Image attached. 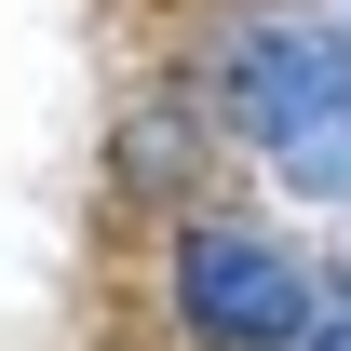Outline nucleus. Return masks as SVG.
I'll list each match as a JSON object with an SVG mask.
<instances>
[{
	"label": "nucleus",
	"mask_w": 351,
	"mask_h": 351,
	"mask_svg": "<svg viewBox=\"0 0 351 351\" xmlns=\"http://www.w3.org/2000/svg\"><path fill=\"white\" fill-rule=\"evenodd\" d=\"M217 108L298 203H351V14L270 0L217 41Z\"/></svg>",
	"instance_id": "f257e3e1"
},
{
	"label": "nucleus",
	"mask_w": 351,
	"mask_h": 351,
	"mask_svg": "<svg viewBox=\"0 0 351 351\" xmlns=\"http://www.w3.org/2000/svg\"><path fill=\"white\" fill-rule=\"evenodd\" d=\"M162 298H176V338L189 351H298L311 311H324V284H311V257L284 243V230L189 217L176 257H162Z\"/></svg>",
	"instance_id": "f03ea898"
},
{
	"label": "nucleus",
	"mask_w": 351,
	"mask_h": 351,
	"mask_svg": "<svg viewBox=\"0 0 351 351\" xmlns=\"http://www.w3.org/2000/svg\"><path fill=\"white\" fill-rule=\"evenodd\" d=\"M298 351H351V284H338L324 311H311V338H298Z\"/></svg>",
	"instance_id": "7ed1b4c3"
}]
</instances>
